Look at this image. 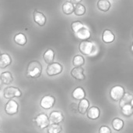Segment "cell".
<instances>
[{"label": "cell", "mask_w": 133, "mask_h": 133, "mask_svg": "<svg viewBox=\"0 0 133 133\" xmlns=\"http://www.w3.org/2000/svg\"><path fill=\"white\" fill-rule=\"evenodd\" d=\"M42 73L41 63L37 60L30 61L26 67V76L30 78H38L41 77Z\"/></svg>", "instance_id": "1"}, {"label": "cell", "mask_w": 133, "mask_h": 133, "mask_svg": "<svg viewBox=\"0 0 133 133\" xmlns=\"http://www.w3.org/2000/svg\"><path fill=\"white\" fill-rule=\"evenodd\" d=\"M96 49L97 44L89 40L81 41V42L79 44V50L84 56H92L95 53Z\"/></svg>", "instance_id": "2"}, {"label": "cell", "mask_w": 133, "mask_h": 133, "mask_svg": "<svg viewBox=\"0 0 133 133\" xmlns=\"http://www.w3.org/2000/svg\"><path fill=\"white\" fill-rule=\"evenodd\" d=\"M3 96L5 99L11 100L13 98H19L22 96V92L19 88L14 86H8L3 91Z\"/></svg>", "instance_id": "3"}, {"label": "cell", "mask_w": 133, "mask_h": 133, "mask_svg": "<svg viewBox=\"0 0 133 133\" xmlns=\"http://www.w3.org/2000/svg\"><path fill=\"white\" fill-rule=\"evenodd\" d=\"M63 71V67L58 62H52L48 64L46 68V73L48 76H56L60 74Z\"/></svg>", "instance_id": "4"}, {"label": "cell", "mask_w": 133, "mask_h": 133, "mask_svg": "<svg viewBox=\"0 0 133 133\" xmlns=\"http://www.w3.org/2000/svg\"><path fill=\"white\" fill-rule=\"evenodd\" d=\"M34 122L40 129H47L51 124L49 117L44 113H41L38 115H37L36 118H34Z\"/></svg>", "instance_id": "5"}, {"label": "cell", "mask_w": 133, "mask_h": 133, "mask_svg": "<svg viewBox=\"0 0 133 133\" xmlns=\"http://www.w3.org/2000/svg\"><path fill=\"white\" fill-rule=\"evenodd\" d=\"M125 93V89L121 85H115L110 90V96L115 102L120 101Z\"/></svg>", "instance_id": "6"}, {"label": "cell", "mask_w": 133, "mask_h": 133, "mask_svg": "<svg viewBox=\"0 0 133 133\" xmlns=\"http://www.w3.org/2000/svg\"><path fill=\"white\" fill-rule=\"evenodd\" d=\"M73 34L77 39H79L80 41L88 40L91 37V32H90V29L86 25H83L82 27H80L76 32H74Z\"/></svg>", "instance_id": "7"}, {"label": "cell", "mask_w": 133, "mask_h": 133, "mask_svg": "<svg viewBox=\"0 0 133 133\" xmlns=\"http://www.w3.org/2000/svg\"><path fill=\"white\" fill-rule=\"evenodd\" d=\"M18 111H19V104L16 100L11 99L5 103V112L6 114L12 116V115L16 114Z\"/></svg>", "instance_id": "8"}, {"label": "cell", "mask_w": 133, "mask_h": 133, "mask_svg": "<svg viewBox=\"0 0 133 133\" xmlns=\"http://www.w3.org/2000/svg\"><path fill=\"white\" fill-rule=\"evenodd\" d=\"M55 103V98L51 95H46L43 96L40 101V106L44 110H49L54 107Z\"/></svg>", "instance_id": "9"}, {"label": "cell", "mask_w": 133, "mask_h": 133, "mask_svg": "<svg viewBox=\"0 0 133 133\" xmlns=\"http://www.w3.org/2000/svg\"><path fill=\"white\" fill-rule=\"evenodd\" d=\"M49 120L51 124H60L64 121V115L61 111H54L50 113Z\"/></svg>", "instance_id": "10"}, {"label": "cell", "mask_w": 133, "mask_h": 133, "mask_svg": "<svg viewBox=\"0 0 133 133\" xmlns=\"http://www.w3.org/2000/svg\"><path fill=\"white\" fill-rule=\"evenodd\" d=\"M33 18H34V21L40 27H44L47 21V18L45 15L43 13L39 12L37 10H35L33 13Z\"/></svg>", "instance_id": "11"}, {"label": "cell", "mask_w": 133, "mask_h": 133, "mask_svg": "<svg viewBox=\"0 0 133 133\" xmlns=\"http://www.w3.org/2000/svg\"><path fill=\"white\" fill-rule=\"evenodd\" d=\"M71 76L78 81H83L85 79V74H84V69L82 67H75L73 69H72Z\"/></svg>", "instance_id": "12"}, {"label": "cell", "mask_w": 133, "mask_h": 133, "mask_svg": "<svg viewBox=\"0 0 133 133\" xmlns=\"http://www.w3.org/2000/svg\"><path fill=\"white\" fill-rule=\"evenodd\" d=\"M115 35L111 31L108 29L104 31V32L102 33V41L105 44H111L113 42H115Z\"/></svg>", "instance_id": "13"}, {"label": "cell", "mask_w": 133, "mask_h": 133, "mask_svg": "<svg viewBox=\"0 0 133 133\" xmlns=\"http://www.w3.org/2000/svg\"><path fill=\"white\" fill-rule=\"evenodd\" d=\"M12 63V58L8 53H2L0 56V68L5 69Z\"/></svg>", "instance_id": "14"}, {"label": "cell", "mask_w": 133, "mask_h": 133, "mask_svg": "<svg viewBox=\"0 0 133 133\" xmlns=\"http://www.w3.org/2000/svg\"><path fill=\"white\" fill-rule=\"evenodd\" d=\"M0 81L4 85H10L13 82V77H12V73L9 71L2 72L0 74Z\"/></svg>", "instance_id": "15"}, {"label": "cell", "mask_w": 133, "mask_h": 133, "mask_svg": "<svg viewBox=\"0 0 133 133\" xmlns=\"http://www.w3.org/2000/svg\"><path fill=\"white\" fill-rule=\"evenodd\" d=\"M101 115V111L97 107H91L87 111V117L91 120H97Z\"/></svg>", "instance_id": "16"}, {"label": "cell", "mask_w": 133, "mask_h": 133, "mask_svg": "<svg viewBox=\"0 0 133 133\" xmlns=\"http://www.w3.org/2000/svg\"><path fill=\"white\" fill-rule=\"evenodd\" d=\"M72 96L73 99H75L76 100H81L85 98L86 92L82 87H77L73 90V92L72 93Z\"/></svg>", "instance_id": "17"}, {"label": "cell", "mask_w": 133, "mask_h": 133, "mask_svg": "<svg viewBox=\"0 0 133 133\" xmlns=\"http://www.w3.org/2000/svg\"><path fill=\"white\" fill-rule=\"evenodd\" d=\"M74 8H75L74 4L72 3L70 1H67L63 3L62 9L65 15H71L72 13H74Z\"/></svg>", "instance_id": "18"}, {"label": "cell", "mask_w": 133, "mask_h": 133, "mask_svg": "<svg viewBox=\"0 0 133 133\" xmlns=\"http://www.w3.org/2000/svg\"><path fill=\"white\" fill-rule=\"evenodd\" d=\"M14 42L20 46H24L26 44L27 42V38L26 37V35L23 33H17L15 36H14Z\"/></svg>", "instance_id": "19"}, {"label": "cell", "mask_w": 133, "mask_h": 133, "mask_svg": "<svg viewBox=\"0 0 133 133\" xmlns=\"http://www.w3.org/2000/svg\"><path fill=\"white\" fill-rule=\"evenodd\" d=\"M90 107V102L87 99H83L79 100V103L78 105V111L81 114H84L87 112Z\"/></svg>", "instance_id": "20"}, {"label": "cell", "mask_w": 133, "mask_h": 133, "mask_svg": "<svg viewBox=\"0 0 133 133\" xmlns=\"http://www.w3.org/2000/svg\"><path fill=\"white\" fill-rule=\"evenodd\" d=\"M55 51L51 49H47L44 53V55H43V58H44V60L46 63L49 64L51 63H52L54 61V59H55Z\"/></svg>", "instance_id": "21"}, {"label": "cell", "mask_w": 133, "mask_h": 133, "mask_svg": "<svg viewBox=\"0 0 133 133\" xmlns=\"http://www.w3.org/2000/svg\"><path fill=\"white\" fill-rule=\"evenodd\" d=\"M97 6L102 12H108L111 9V2L108 0H98Z\"/></svg>", "instance_id": "22"}, {"label": "cell", "mask_w": 133, "mask_h": 133, "mask_svg": "<svg viewBox=\"0 0 133 133\" xmlns=\"http://www.w3.org/2000/svg\"><path fill=\"white\" fill-rule=\"evenodd\" d=\"M132 99L133 95H132L129 92H125L124 94V96H122V98L119 101V106H120V107H122L123 106H125L126 104L131 103V101L132 100Z\"/></svg>", "instance_id": "23"}, {"label": "cell", "mask_w": 133, "mask_h": 133, "mask_svg": "<svg viewBox=\"0 0 133 133\" xmlns=\"http://www.w3.org/2000/svg\"><path fill=\"white\" fill-rule=\"evenodd\" d=\"M85 64V59L81 55H76L72 59V65L74 67H82Z\"/></svg>", "instance_id": "24"}, {"label": "cell", "mask_w": 133, "mask_h": 133, "mask_svg": "<svg viewBox=\"0 0 133 133\" xmlns=\"http://www.w3.org/2000/svg\"><path fill=\"white\" fill-rule=\"evenodd\" d=\"M86 7L84 5L81 4V3H79V4H76L75 5V8H74V13L78 16H83L85 13H86Z\"/></svg>", "instance_id": "25"}, {"label": "cell", "mask_w": 133, "mask_h": 133, "mask_svg": "<svg viewBox=\"0 0 133 133\" xmlns=\"http://www.w3.org/2000/svg\"><path fill=\"white\" fill-rule=\"evenodd\" d=\"M121 108H122V113L124 116L129 118V117H131L133 114V107L131 105V103L126 104Z\"/></svg>", "instance_id": "26"}, {"label": "cell", "mask_w": 133, "mask_h": 133, "mask_svg": "<svg viewBox=\"0 0 133 133\" xmlns=\"http://www.w3.org/2000/svg\"><path fill=\"white\" fill-rule=\"evenodd\" d=\"M112 127L115 131H121L124 127V122L120 118H115L112 121Z\"/></svg>", "instance_id": "27"}, {"label": "cell", "mask_w": 133, "mask_h": 133, "mask_svg": "<svg viewBox=\"0 0 133 133\" xmlns=\"http://www.w3.org/2000/svg\"><path fill=\"white\" fill-rule=\"evenodd\" d=\"M48 129V133H60L62 132V126L59 124H50Z\"/></svg>", "instance_id": "28"}, {"label": "cell", "mask_w": 133, "mask_h": 133, "mask_svg": "<svg viewBox=\"0 0 133 133\" xmlns=\"http://www.w3.org/2000/svg\"><path fill=\"white\" fill-rule=\"evenodd\" d=\"M84 24L80 22V21H73L72 24H71V29L72 31V32H76L77 30H79L80 27H82Z\"/></svg>", "instance_id": "29"}, {"label": "cell", "mask_w": 133, "mask_h": 133, "mask_svg": "<svg viewBox=\"0 0 133 133\" xmlns=\"http://www.w3.org/2000/svg\"><path fill=\"white\" fill-rule=\"evenodd\" d=\"M99 133H111V131L108 126H101L99 129Z\"/></svg>", "instance_id": "30"}, {"label": "cell", "mask_w": 133, "mask_h": 133, "mask_svg": "<svg viewBox=\"0 0 133 133\" xmlns=\"http://www.w3.org/2000/svg\"><path fill=\"white\" fill-rule=\"evenodd\" d=\"M70 2L72 3H73L74 5H76V4H79L82 2V0H70Z\"/></svg>", "instance_id": "31"}, {"label": "cell", "mask_w": 133, "mask_h": 133, "mask_svg": "<svg viewBox=\"0 0 133 133\" xmlns=\"http://www.w3.org/2000/svg\"><path fill=\"white\" fill-rule=\"evenodd\" d=\"M131 53H132V54L133 55V42L132 43V45H131Z\"/></svg>", "instance_id": "32"}, {"label": "cell", "mask_w": 133, "mask_h": 133, "mask_svg": "<svg viewBox=\"0 0 133 133\" xmlns=\"http://www.w3.org/2000/svg\"><path fill=\"white\" fill-rule=\"evenodd\" d=\"M131 105L132 106V107H133V99H132V100L131 101Z\"/></svg>", "instance_id": "33"}, {"label": "cell", "mask_w": 133, "mask_h": 133, "mask_svg": "<svg viewBox=\"0 0 133 133\" xmlns=\"http://www.w3.org/2000/svg\"><path fill=\"white\" fill-rule=\"evenodd\" d=\"M0 56H1V53H0Z\"/></svg>", "instance_id": "34"}, {"label": "cell", "mask_w": 133, "mask_h": 133, "mask_svg": "<svg viewBox=\"0 0 133 133\" xmlns=\"http://www.w3.org/2000/svg\"><path fill=\"white\" fill-rule=\"evenodd\" d=\"M0 133H2V132H0Z\"/></svg>", "instance_id": "35"}]
</instances>
